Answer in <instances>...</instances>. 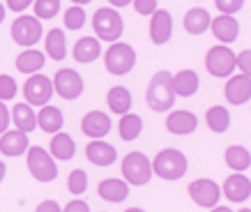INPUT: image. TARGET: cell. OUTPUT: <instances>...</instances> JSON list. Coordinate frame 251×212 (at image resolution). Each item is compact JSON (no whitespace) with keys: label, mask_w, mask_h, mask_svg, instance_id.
Wrapping results in <instances>:
<instances>
[{"label":"cell","mask_w":251,"mask_h":212,"mask_svg":"<svg viewBox=\"0 0 251 212\" xmlns=\"http://www.w3.org/2000/svg\"><path fill=\"white\" fill-rule=\"evenodd\" d=\"M141 132H143V120H141V115L122 113V120H120V138L122 141H134V138L141 136Z\"/></svg>","instance_id":"30"},{"label":"cell","mask_w":251,"mask_h":212,"mask_svg":"<svg viewBox=\"0 0 251 212\" xmlns=\"http://www.w3.org/2000/svg\"><path fill=\"white\" fill-rule=\"evenodd\" d=\"M2 178H5V164L0 161V182H2Z\"/></svg>","instance_id":"46"},{"label":"cell","mask_w":251,"mask_h":212,"mask_svg":"<svg viewBox=\"0 0 251 212\" xmlns=\"http://www.w3.org/2000/svg\"><path fill=\"white\" fill-rule=\"evenodd\" d=\"M210 23H212V19L203 7H194L184 14V30L189 35H203L210 28Z\"/></svg>","instance_id":"24"},{"label":"cell","mask_w":251,"mask_h":212,"mask_svg":"<svg viewBox=\"0 0 251 212\" xmlns=\"http://www.w3.org/2000/svg\"><path fill=\"white\" fill-rule=\"evenodd\" d=\"M44 53L35 51V49H25V51L16 58V69L23 74H37L39 69L44 67Z\"/></svg>","instance_id":"28"},{"label":"cell","mask_w":251,"mask_h":212,"mask_svg":"<svg viewBox=\"0 0 251 212\" xmlns=\"http://www.w3.org/2000/svg\"><path fill=\"white\" fill-rule=\"evenodd\" d=\"M171 79L173 74L171 72H157L152 76V81L148 85V92H145V97H148V106L152 108V111H171L173 108V102H175V92H173V85H171Z\"/></svg>","instance_id":"1"},{"label":"cell","mask_w":251,"mask_h":212,"mask_svg":"<svg viewBox=\"0 0 251 212\" xmlns=\"http://www.w3.org/2000/svg\"><path fill=\"white\" fill-rule=\"evenodd\" d=\"M62 122H65V115L60 113V108L55 106H42V111L37 113V127L46 134H55L62 129Z\"/></svg>","instance_id":"23"},{"label":"cell","mask_w":251,"mask_h":212,"mask_svg":"<svg viewBox=\"0 0 251 212\" xmlns=\"http://www.w3.org/2000/svg\"><path fill=\"white\" fill-rule=\"evenodd\" d=\"M85 23V12L81 5H74V7H69L65 12V26H67L69 30H78V28H83Z\"/></svg>","instance_id":"35"},{"label":"cell","mask_w":251,"mask_h":212,"mask_svg":"<svg viewBox=\"0 0 251 212\" xmlns=\"http://www.w3.org/2000/svg\"><path fill=\"white\" fill-rule=\"evenodd\" d=\"M99 198H104L108 203H120L129 196V185L125 180H118V178H108V180H101L97 187Z\"/></svg>","instance_id":"18"},{"label":"cell","mask_w":251,"mask_h":212,"mask_svg":"<svg viewBox=\"0 0 251 212\" xmlns=\"http://www.w3.org/2000/svg\"><path fill=\"white\" fill-rule=\"evenodd\" d=\"M72 2H74V5H88L90 0H72Z\"/></svg>","instance_id":"47"},{"label":"cell","mask_w":251,"mask_h":212,"mask_svg":"<svg viewBox=\"0 0 251 212\" xmlns=\"http://www.w3.org/2000/svg\"><path fill=\"white\" fill-rule=\"evenodd\" d=\"M125 212H145V210H141V208H129V210H125Z\"/></svg>","instance_id":"49"},{"label":"cell","mask_w":251,"mask_h":212,"mask_svg":"<svg viewBox=\"0 0 251 212\" xmlns=\"http://www.w3.org/2000/svg\"><path fill=\"white\" fill-rule=\"evenodd\" d=\"M224 196L228 198L230 203H242L251 196V180L242 173H233L224 182Z\"/></svg>","instance_id":"13"},{"label":"cell","mask_w":251,"mask_h":212,"mask_svg":"<svg viewBox=\"0 0 251 212\" xmlns=\"http://www.w3.org/2000/svg\"><path fill=\"white\" fill-rule=\"evenodd\" d=\"M104 62H106V69L111 74H115V76L129 74L131 69H134V65H136V51H134L129 44L118 42V44H113L106 51Z\"/></svg>","instance_id":"7"},{"label":"cell","mask_w":251,"mask_h":212,"mask_svg":"<svg viewBox=\"0 0 251 212\" xmlns=\"http://www.w3.org/2000/svg\"><path fill=\"white\" fill-rule=\"evenodd\" d=\"M35 212H62V210H60V205L55 203V201H42Z\"/></svg>","instance_id":"43"},{"label":"cell","mask_w":251,"mask_h":212,"mask_svg":"<svg viewBox=\"0 0 251 212\" xmlns=\"http://www.w3.org/2000/svg\"><path fill=\"white\" fill-rule=\"evenodd\" d=\"M85 83L81 74L74 72V69H60L58 74L53 76V92H58L62 99H76L81 97Z\"/></svg>","instance_id":"10"},{"label":"cell","mask_w":251,"mask_h":212,"mask_svg":"<svg viewBox=\"0 0 251 212\" xmlns=\"http://www.w3.org/2000/svg\"><path fill=\"white\" fill-rule=\"evenodd\" d=\"M28 150V134L25 132H2L0 136V152L5 157H19Z\"/></svg>","instance_id":"17"},{"label":"cell","mask_w":251,"mask_h":212,"mask_svg":"<svg viewBox=\"0 0 251 212\" xmlns=\"http://www.w3.org/2000/svg\"><path fill=\"white\" fill-rule=\"evenodd\" d=\"M171 85H173V92L177 97H191L194 92L198 90V74L196 72H191V69H182V72H177V74L171 79Z\"/></svg>","instance_id":"21"},{"label":"cell","mask_w":251,"mask_h":212,"mask_svg":"<svg viewBox=\"0 0 251 212\" xmlns=\"http://www.w3.org/2000/svg\"><path fill=\"white\" fill-rule=\"evenodd\" d=\"M152 19H150V39L154 44H166L171 39V32H173V19H171V12L166 9H154Z\"/></svg>","instance_id":"12"},{"label":"cell","mask_w":251,"mask_h":212,"mask_svg":"<svg viewBox=\"0 0 251 212\" xmlns=\"http://www.w3.org/2000/svg\"><path fill=\"white\" fill-rule=\"evenodd\" d=\"M92 26H95V32L99 35L101 42H118L122 30H125V21L118 14V9L113 7L97 9L95 16H92Z\"/></svg>","instance_id":"3"},{"label":"cell","mask_w":251,"mask_h":212,"mask_svg":"<svg viewBox=\"0 0 251 212\" xmlns=\"http://www.w3.org/2000/svg\"><path fill=\"white\" fill-rule=\"evenodd\" d=\"M210 26H212L214 37L219 39V42H224V44L235 42L237 35H240V23H237L230 14L217 16V19H212V23H210Z\"/></svg>","instance_id":"19"},{"label":"cell","mask_w":251,"mask_h":212,"mask_svg":"<svg viewBox=\"0 0 251 212\" xmlns=\"http://www.w3.org/2000/svg\"><path fill=\"white\" fill-rule=\"evenodd\" d=\"M111 5H115V7H127V5H131V0H108Z\"/></svg>","instance_id":"44"},{"label":"cell","mask_w":251,"mask_h":212,"mask_svg":"<svg viewBox=\"0 0 251 212\" xmlns=\"http://www.w3.org/2000/svg\"><path fill=\"white\" fill-rule=\"evenodd\" d=\"M46 55L51 60H65L67 55V39H65V32L60 28H53V30L46 32Z\"/></svg>","instance_id":"25"},{"label":"cell","mask_w":251,"mask_h":212,"mask_svg":"<svg viewBox=\"0 0 251 212\" xmlns=\"http://www.w3.org/2000/svg\"><path fill=\"white\" fill-rule=\"evenodd\" d=\"M85 157L90 159L95 166H111L115 157H118V152H115V148L111 143L101 141V138H95V141L85 145Z\"/></svg>","instance_id":"14"},{"label":"cell","mask_w":251,"mask_h":212,"mask_svg":"<svg viewBox=\"0 0 251 212\" xmlns=\"http://www.w3.org/2000/svg\"><path fill=\"white\" fill-rule=\"evenodd\" d=\"M12 97H16V81L9 74H0V99L9 102Z\"/></svg>","instance_id":"36"},{"label":"cell","mask_w":251,"mask_h":212,"mask_svg":"<svg viewBox=\"0 0 251 212\" xmlns=\"http://www.w3.org/2000/svg\"><path fill=\"white\" fill-rule=\"evenodd\" d=\"M81 129H83L85 136L104 138L111 132V118L104 111H90V113H85L83 122H81Z\"/></svg>","instance_id":"16"},{"label":"cell","mask_w":251,"mask_h":212,"mask_svg":"<svg viewBox=\"0 0 251 212\" xmlns=\"http://www.w3.org/2000/svg\"><path fill=\"white\" fill-rule=\"evenodd\" d=\"M210 212H233V210H230V208H217V205H214V210H210Z\"/></svg>","instance_id":"45"},{"label":"cell","mask_w":251,"mask_h":212,"mask_svg":"<svg viewBox=\"0 0 251 212\" xmlns=\"http://www.w3.org/2000/svg\"><path fill=\"white\" fill-rule=\"evenodd\" d=\"M37 19H53L60 12V0H32Z\"/></svg>","instance_id":"33"},{"label":"cell","mask_w":251,"mask_h":212,"mask_svg":"<svg viewBox=\"0 0 251 212\" xmlns=\"http://www.w3.org/2000/svg\"><path fill=\"white\" fill-rule=\"evenodd\" d=\"M237 55L230 51L228 44H219V46H212L205 55V67L207 72L212 76H219V79H226L235 72L237 67Z\"/></svg>","instance_id":"6"},{"label":"cell","mask_w":251,"mask_h":212,"mask_svg":"<svg viewBox=\"0 0 251 212\" xmlns=\"http://www.w3.org/2000/svg\"><path fill=\"white\" fill-rule=\"evenodd\" d=\"M9 120H12V115H9V111H7V106H5V102L0 99V134H2V132H7Z\"/></svg>","instance_id":"40"},{"label":"cell","mask_w":251,"mask_h":212,"mask_svg":"<svg viewBox=\"0 0 251 212\" xmlns=\"http://www.w3.org/2000/svg\"><path fill=\"white\" fill-rule=\"evenodd\" d=\"M108 108L113 111V113L122 115V113H129L131 108V92L125 88V85H115L108 90Z\"/></svg>","instance_id":"29"},{"label":"cell","mask_w":251,"mask_h":212,"mask_svg":"<svg viewBox=\"0 0 251 212\" xmlns=\"http://www.w3.org/2000/svg\"><path fill=\"white\" fill-rule=\"evenodd\" d=\"M131 2H134V9L143 16H150L157 9V0H131Z\"/></svg>","instance_id":"38"},{"label":"cell","mask_w":251,"mask_h":212,"mask_svg":"<svg viewBox=\"0 0 251 212\" xmlns=\"http://www.w3.org/2000/svg\"><path fill=\"white\" fill-rule=\"evenodd\" d=\"M235 60H237V67H240V72H242V74H247L251 79V51H242L235 58Z\"/></svg>","instance_id":"39"},{"label":"cell","mask_w":251,"mask_h":212,"mask_svg":"<svg viewBox=\"0 0 251 212\" xmlns=\"http://www.w3.org/2000/svg\"><path fill=\"white\" fill-rule=\"evenodd\" d=\"M251 97V79L247 74H237L233 76L228 83H226V99L230 104H244Z\"/></svg>","instance_id":"20"},{"label":"cell","mask_w":251,"mask_h":212,"mask_svg":"<svg viewBox=\"0 0 251 212\" xmlns=\"http://www.w3.org/2000/svg\"><path fill=\"white\" fill-rule=\"evenodd\" d=\"M62 212H90V205L83 203V201H72V203H67V208Z\"/></svg>","instance_id":"41"},{"label":"cell","mask_w":251,"mask_h":212,"mask_svg":"<svg viewBox=\"0 0 251 212\" xmlns=\"http://www.w3.org/2000/svg\"><path fill=\"white\" fill-rule=\"evenodd\" d=\"M32 0H7V7L12 12H23L25 7H30Z\"/></svg>","instance_id":"42"},{"label":"cell","mask_w":251,"mask_h":212,"mask_svg":"<svg viewBox=\"0 0 251 212\" xmlns=\"http://www.w3.org/2000/svg\"><path fill=\"white\" fill-rule=\"evenodd\" d=\"M67 187H69V191H72V194H76V196L88 189V175H85L83 168H74V171L69 173Z\"/></svg>","instance_id":"34"},{"label":"cell","mask_w":251,"mask_h":212,"mask_svg":"<svg viewBox=\"0 0 251 212\" xmlns=\"http://www.w3.org/2000/svg\"><path fill=\"white\" fill-rule=\"evenodd\" d=\"M198 118L191 111H173L171 115H166V129L175 136H187L191 132H196Z\"/></svg>","instance_id":"15"},{"label":"cell","mask_w":251,"mask_h":212,"mask_svg":"<svg viewBox=\"0 0 251 212\" xmlns=\"http://www.w3.org/2000/svg\"><path fill=\"white\" fill-rule=\"evenodd\" d=\"M2 19H5V5H0V23H2Z\"/></svg>","instance_id":"48"},{"label":"cell","mask_w":251,"mask_h":212,"mask_svg":"<svg viewBox=\"0 0 251 212\" xmlns=\"http://www.w3.org/2000/svg\"><path fill=\"white\" fill-rule=\"evenodd\" d=\"M226 164L233 171H247L251 164V152L244 145H230L226 150Z\"/></svg>","instance_id":"31"},{"label":"cell","mask_w":251,"mask_h":212,"mask_svg":"<svg viewBox=\"0 0 251 212\" xmlns=\"http://www.w3.org/2000/svg\"><path fill=\"white\" fill-rule=\"evenodd\" d=\"M12 120H14L16 129L19 132H25V134H30L32 129H37V113L32 111V106L28 102H23V104H16L12 108Z\"/></svg>","instance_id":"22"},{"label":"cell","mask_w":251,"mask_h":212,"mask_svg":"<svg viewBox=\"0 0 251 212\" xmlns=\"http://www.w3.org/2000/svg\"><path fill=\"white\" fill-rule=\"evenodd\" d=\"M205 120H207V127L212 132H217V134H221V132H226L230 127V113L224 106H212L205 113Z\"/></svg>","instance_id":"32"},{"label":"cell","mask_w":251,"mask_h":212,"mask_svg":"<svg viewBox=\"0 0 251 212\" xmlns=\"http://www.w3.org/2000/svg\"><path fill=\"white\" fill-rule=\"evenodd\" d=\"M28 171L32 173V178L39 182H53L58 178V166L55 159L44 150V148H28Z\"/></svg>","instance_id":"5"},{"label":"cell","mask_w":251,"mask_h":212,"mask_svg":"<svg viewBox=\"0 0 251 212\" xmlns=\"http://www.w3.org/2000/svg\"><path fill=\"white\" fill-rule=\"evenodd\" d=\"M122 175L127 185H148L152 178V161L145 157L143 152H129L122 159Z\"/></svg>","instance_id":"4"},{"label":"cell","mask_w":251,"mask_h":212,"mask_svg":"<svg viewBox=\"0 0 251 212\" xmlns=\"http://www.w3.org/2000/svg\"><path fill=\"white\" fill-rule=\"evenodd\" d=\"M214 2L221 9V14H230V16L244 7V0H214Z\"/></svg>","instance_id":"37"},{"label":"cell","mask_w":251,"mask_h":212,"mask_svg":"<svg viewBox=\"0 0 251 212\" xmlns=\"http://www.w3.org/2000/svg\"><path fill=\"white\" fill-rule=\"evenodd\" d=\"M101 55V42L95 37H83L74 44V60L76 62H92Z\"/></svg>","instance_id":"26"},{"label":"cell","mask_w":251,"mask_h":212,"mask_svg":"<svg viewBox=\"0 0 251 212\" xmlns=\"http://www.w3.org/2000/svg\"><path fill=\"white\" fill-rule=\"evenodd\" d=\"M189 189V196L194 203H198L201 208H214L219 203V196H221V189L219 185L214 180H207V178H201V180H194L187 187Z\"/></svg>","instance_id":"11"},{"label":"cell","mask_w":251,"mask_h":212,"mask_svg":"<svg viewBox=\"0 0 251 212\" xmlns=\"http://www.w3.org/2000/svg\"><path fill=\"white\" fill-rule=\"evenodd\" d=\"M152 173L159 175L161 180H180L187 173V157L175 148H166L154 157Z\"/></svg>","instance_id":"2"},{"label":"cell","mask_w":251,"mask_h":212,"mask_svg":"<svg viewBox=\"0 0 251 212\" xmlns=\"http://www.w3.org/2000/svg\"><path fill=\"white\" fill-rule=\"evenodd\" d=\"M23 97L30 106H46L53 97V81L42 74H32L23 85Z\"/></svg>","instance_id":"8"},{"label":"cell","mask_w":251,"mask_h":212,"mask_svg":"<svg viewBox=\"0 0 251 212\" xmlns=\"http://www.w3.org/2000/svg\"><path fill=\"white\" fill-rule=\"evenodd\" d=\"M240 212H251V210H249V208H244V210H240Z\"/></svg>","instance_id":"50"},{"label":"cell","mask_w":251,"mask_h":212,"mask_svg":"<svg viewBox=\"0 0 251 212\" xmlns=\"http://www.w3.org/2000/svg\"><path fill=\"white\" fill-rule=\"evenodd\" d=\"M12 39L19 46H32L42 39V23L37 16H19L12 23Z\"/></svg>","instance_id":"9"},{"label":"cell","mask_w":251,"mask_h":212,"mask_svg":"<svg viewBox=\"0 0 251 212\" xmlns=\"http://www.w3.org/2000/svg\"><path fill=\"white\" fill-rule=\"evenodd\" d=\"M51 157L53 159H60V161H69V159L74 157V152H76V143H74V138L69 136V134H58L55 132V136L51 138Z\"/></svg>","instance_id":"27"}]
</instances>
